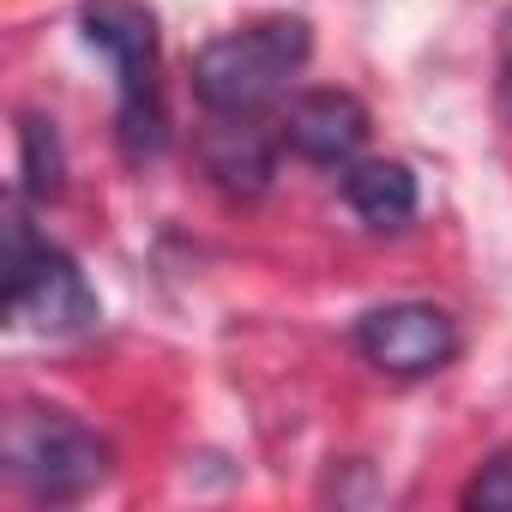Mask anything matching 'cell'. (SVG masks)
<instances>
[{"mask_svg": "<svg viewBox=\"0 0 512 512\" xmlns=\"http://www.w3.org/2000/svg\"><path fill=\"white\" fill-rule=\"evenodd\" d=\"M308 49L314 37L302 19H260L193 55V91L211 115H260L308 61Z\"/></svg>", "mask_w": 512, "mask_h": 512, "instance_id": "cell-1", "label": "cell"}, {"mask_svg": "<svg viewBox=\"0 0 512 512\" xmlns=\"http://www.w3.org/2000/svg\"><path fill=\"white\" fill-rule=\"evenodd\" d=\"M85 43L109 55L115 85H121V151L127 163L157 157L163 145V79H157V19L139 0H91L85 7Z\"/></svg>", "mask_w": 512, "mask_h": 512, "instance_id": "cell-2", "label": "cell"}, {"mask_svg": "<svg viewBox=\"0 0 512 512\" xmlns=\"http://www.w3.org/2000/svg\"><path fill=\"white\" fill-rule=\"evenodd\" d=\"M0 452H7V476L31 500H49V506L85 500L109 476V446L67 410H37V404L13 410Z\"/></svg>", "mask_w": 512, "mask_h": 512, "instance_id": "cell-3", "label": "cell"}, {"mask_svg": "<svg viewBox=\"0 0 512 512\" xmlns=\"http://www.w3.org/2000/svg\"><path fill=\"white\" fill-rule=\"evenodd\" d=\"M7 314L19 326L37 332H85L97 320V296L85 284V272L67 260L61 247L37 241L25 229V217H13L7 229Z\"/></svg>", "mask_w": 512, "mask_h": 512, "instance_id": "cell-4", "label": "cell"}, {"mask_svg": "<svg viewBox=\"0 0 512 512\" xmlns=\"http://www.w3.org/2000/svg\"><path fill=\"white\" fill-rule=\"evenodd\" d=\"M356 350L386 368V374H440L452 356H458V320L434 302H392V308H374L362 314L356 326Z\"/></svg>", "mask_w": 512, "mask_h": 512, "instance_id": "cell-5", "label": "cell"}, {"mask_svg": "<svg viewBox=\"0 0 512 512\" xmlns=\"http://www.w3.org/2000/svg\"><path fill=\"white\" fill-rule=\"evenodd\" d=\"M284 145L308 163H350L368 145V109L350 91H302L284 109Z\"/></svg>", "mask_w": 512, "mask_h": 512, "instance_id": "cell-6", "label": "cell"}, {"mask_svg": "<svg viewBox=\"0 0 512 512\" xmlns=\"http://www.w3.org/2000/svg\"><path fill=\"white\" fill-rule=\"evenodd\" d=\"M199 163H205V175L223 187V193H241V199H253V193H266L272 187V139H266V127H253V115H217L211 127H205V139H199Z\"/></svg>", "mask_w": 512, "mask_h": 512, "instance_id": "cell-7", "label": "cell"}, {"mask_svg": "<svg viewBox=\"0 0 512 512\" xmlns=\"http://www.w3.org/2000/svg\"><path fill=\"white\" fill-rule=\"evenodd\" d=\"M344 199L350 211L368 223V229H398L416 217L422 193H416V175L392 157H368V163H350L344 169Z\"/></svg>", "mask_w": 512, "mask_h": 512, "instance_id": "cell-8", "label": "cell"}, {"mask_svg": "<svg viewBox=\"0 0 512 512\" xmlns=\"http://www.w3.org/2000/svg\"><path fill=\"white\" fill-rule=\"evenodd\" d=\"M19 151H25V193L31 199H55L61 193V139L43 115L19 121Z\"/></svg>", "mask_w": 512, "mask_h": 512, "instance_id": "cell-9", "label": "cell"}, {"mask_svg": "<svg viewBox=\"0 0 512 512\" xmlns=\"http://www.w3.org/2000/svg\"><path fill=\"white\" fill-rule=\"evenodd\" d=\"M464 506H470V512H512V452L488 458V464L470 476Z\"/></svg>", "mask_w": 512, "mask_h": 512, "instance_id": "cell-10", "label": "cell"}, {"mask_svg": "<svg viewBox=\"0 0 512 512\" xmlns=\"http://www.w3.org/2000/svg\"><path fill=\"white\" fill-rule=\"evenodd\" d=\"M500 61H506V73H512V13H506V25H500Z\"/></svg>", "mask_w": 512, "mask_h": 512, "instance_id": "cell-11", "label": "cell"}]
</instances>
